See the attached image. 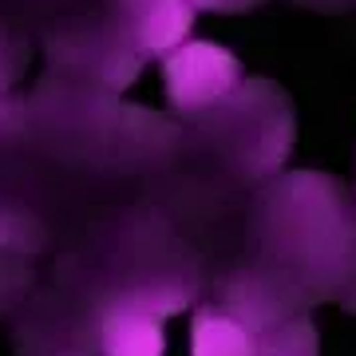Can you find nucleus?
Listing matches in <instances>:
<instances>
[{
    "label": "nucleus",
    "mask_w": 356,
    "mask_h": 356,
    "mask_svg": "<svg viewBox=\"0 0 356 356\" xmlns=\"http://www.w3.org/2000/svg\"><path fill=\"white\" fill-rule=\"evenodd\" d=\"M163 79H166V95L178 111H210L238 91L242 64H238L234 51L194 40V44H178L175 51H166Z\"/></svg>",
    "instance_id": "f03ea898"
},
{
    "label": "nucleus",
    "mask_w": 356,
    "mask_h": 356,
    "mask_svg": "<svg viewBox=\"0 0 356 356\" xmlns=\"http://www.w3.org/2000/svg\"><path fill=\"white\" fill-rule=\"evenodd\" d=\"M127 16L139 51H170L191 32L194 4L191 0H127Z\"/></svg>",
    "instance_id": "7ed1b4c3"
},
{
    "label": "nucleus",
    "mask_w": 356,
    "mask_h": 356,
    "mask_svg": "<svg viewBox=\"0 0 356 356\" xmlns=\"http://www.w3.org/2000/svg\"><path fill=\"white\" fill-rule=\"evenodd\" d=\"M191 356H257V332L229 305H202L194 313Z\"/></svg>",
    "instance_id": "20e7f679"
},
{
    "label": "nucleus",
    "mask_w": 356,
    "mask_h": 356,
    "mask_svg": "<svg viewBox=\"0 0 356 356\" xmlns=\"http://www.w3.org/2000/svg\"><path fill=\"white\" fill-rule=\"evenodd\" d=\"M194 8H214V13H242V8H254L257 0H191Z\"/></svg>",
    "instance_id": "39448f33"
},
{
    "label": "nucleus",
    "mask_w": 356,
    "mask_h": 356,
    "mask_svg": "<svg viewBox=\"0 0 356 356\" xmlns=\"http://www.w3.org/2000/svg\"><path fill=\"white\" fill-rule=\"evenodd\" d=\"M186 305V289L170 281H151L107 297L99 309V353L103 356H163L159 321Z\"/></svg>",
    "instance_id": "f257e3e1"
}]
</instances>
